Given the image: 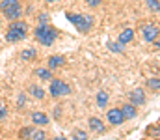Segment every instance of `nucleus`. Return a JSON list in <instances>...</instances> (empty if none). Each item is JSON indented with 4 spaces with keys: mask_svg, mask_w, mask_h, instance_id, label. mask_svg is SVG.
<instances>
[{
    "mask_svg": "<svg viewBox=\"0 0 160 140\" xmlns=\"http://www.w3.org/2000/svg\"><path fill=\"white\" fill-rule=\"evenodd\" d=\"M24 105H26V93L21 92L19 95H17V108H22Z\"/></svg>",
    "mask_w": 160,
    "mask_h": 140,
    "instance_id": "b1692460",
    "label": "nucleus"
},
{
    "mask_svg": "<svg viewBox=\"0 0 160 140\" xmlns=\"http://www.w3.org/2000/svg\"><path fill=\"white\" fill-rule=\"evenodd\" d=\"M28 138H32V140H43V138H47V133H45L41 127L34 125V127H32V131H30V137H28Z\"/></svg>",
    "mask_w": 160,
    "mask_h": 140,
    "instance_id": "f3484780",
    "label": "nucleus"
},
{
    "mask_svg": "<svg viewBox=\"0 0 160 140\" xmlns=\"http://www.w3.org/2000/svg\"><path fill=\"white\" fill-rule=\"evenodd\" d=\"M0 11L4 15V19H8L11 23V21H17L22 17V4H21V0H0Z\"/></svg>",
    "mask_w": 160,
    "mask_h": 140,
    "instance_id": "20e7f679",
    "label": "nucleus"
},
{
    "mask_svg": "<svg viewBox=\"0 0 160 140\" xmlns=\"http://www.w3.org/2000/svg\"><path fill=\"white\" fill-rule=\"evenodd\" d=\"M48 21H50V15H48V13H39V15H38V23H39V24H45V23H48Z\"/></svg>",
    "mask_w": 160,
    "mask_h": 140,
    "instance_id": "393cba45",
    "label": "nucleus"
},
{
    "mask_svg": "<svg viewBox=\"0 0 160 140\" xmlns=\"http://www.w3.org/2000/svg\"><path fill=\"white\" fill-rule=\"evenodd\" d=\"M65 64H67V60H65V56H62V54H52V56H48V60H47V67H50L52 71L63 67Z\"/></svg>",
    "mask_w": 160,
    "mask_h": 140,
    "instance_id": "9d476101",
    "label": "nucleus"
},
{
    "mask_svg": "<svg viewBox=\"0 0 160 140\" xmlns=\"http://www.w3.org/2000/svg\"><path fill=\"white\" fill-rule=\"evenodd\" d=\"M28 93H30L34 99H39V101H41V99H45V90L41 88L39 84H36V82L28 86Z\"/></svg>",
    "mask_w": 160,
    "mask_h": 140,
    "instance_id": "dca6fc26",
    "label": "nucleus"
},
{
    "mask_svg": "<svg viewBox=\"0 0 160 140\" xmlns=\"http://www.w3.org/2000/svg\"><path fill=\"white\" fill-rule=\"evenodd\" d=\"M48 93L58 99V97H65V95H71V86L67 82H63L62 79H52L50 84H48Z\"/></svg>",
    "mask_w": 160,
    "mask_h": 140,
    "instance_id": "39448f33",
    "label": "nucleus"
},
{
    "mask_svg": "<svg viewBox=\"0 0 160 140\" xmlns=\"http://www.w3.org/2000/svg\"><path fill=\"white\" fill-rule=\"evenodd\" d=\"M0 30H2V19H0Z\"/></svg>",
    "mask_w": 160,
    "mask_h": 140,
    "instance_id": "7c9ffc66",
    "label": "nucleus"
},
{
    "mask_svg": "<svg viewBox=\"0 0 160 140\" xmlns=\"http://www.w3.org/2000/svg\"><path fill=\"white\" fill-rule=\"evenodd\" d=\"M38 56V50L34 49V47H28V49H24L22 52H21V58L24 60V62H30V60H34Z\"/></svg>",
    "mask_w": 160,
    "mask_h": 140,
    "instance_id": "a211bd4d",
    "label": "nucleus"
},
{
    "mask_svg": "<svg viewBox=\"0 0 160 140\" xmlns=\"http://www.w3.org/2000/svg\"><path fill=\"white\" fill-rule=\"evenodd\" d=\"M47 4H56V2H60V0H45Z\"/></svg>",
    "mask_w": 160,
    "mask_h": 140,
    "instance_id": "c756f323",
    "label": "nucleus"
},
{
    "mask_svg": "<svg viewBox=\"0 0 160 140\" xmlns=\"http://www.w3.org/2000/svg\"><path fill=\"white\" fill-rule=\"evenodd\" d=\"M6 118H8V106L4 103H0V122L6 120Z\"/></svg>",
    "mask_w": 160,
    "mask_h": 140,
    "instance_id": "a878e982",
    "label": "nucleus"
},
{
    "mask_svg": "<svg viewBox=\"0 0 160 140\" xmlns=\"http://www.w3.org/2000/svg\"><path fill=\"white\" fill-rule=\"evenodd\" d=\"M147 4V9L153 11V13H158L160 11V0H145Z\"/></svg>",
    "mask_w": 160,
    "mask_h": 140,
    "instance_id": "aec40b11",
    "label": "nucleus"
},
{
    "mask_svg": "<svg viewBox=\"0 0 160 140\" xmlns=\"http://www.w3.org/2000/svg\"><path fill=\"white\" fill-rule=\"evenodd\" d=\"M153 45H155V49H160V38H157V39L153 41Z\"/></svg>",
    "mask_w": 160,
    "mask_h": 140,
    "instance_id": "c85d7f7f",
    "label": "nucleus"
},
{
    "mask_svg": "<svg viewBox=\"0 0 160 140\" xmlns=\"http://www.w3.org/2000/svg\"><path fill=\"white\" fill-rule=\"evenodd\" d=\"M95 101H97V106H99V108H106V105H108V101H110V95H108L106 90H99Z\"/></svg>",
    "mask_w": 160,
    "mask_h": 140,
    "instance_id": "2eb2a0df",
    "label": "nucleus"
},
{
    "mask_svg": "<svg viewBox=\"0 0 160 140\" xmlns=\"http://www.w3.org/2000/svg\"><path fill=\"white\" fill-rule=\"evenodd\" d=\"M121 112H123L125 120H134V118L138 116V106L128 101V103H125V105L121 106Z\"/></svg>",
    "mask_w": 160,
    "mask_h": 140,
    "instance_id": "f8f14e48",
    "label": "nucleus"
},
{
    "mask_svg": "<svg viewBox=\"0 0 160 140\" xmlns=\"http://www.w3.org/2000/svg\"><path fill=\"white\" fill-rule=\"evenodd\" d=\"M34 38H36V41L39 45L50 47V45H54V41L58 39V30L52 24H48V23H45V24L38 23V26L34 28Z\"/></svg>",
    "mask_w": 160,
    "mask_h": 140,
    "instance_id": "f03ea898",
    "label": "nucleus"
},
{
    "mask_svg": "<svg viewBox=\"0 0 160 140\" xmlns=\"http://www.w3.org/2000/svg\"><path fill=\"white\" fill-rule=\"evenodd\" d=\"M140 36H142L143 43H153L157 38H160V28L157 24H153V23L143 24V26L140 28Z\"/></svg>",
    "mask_w": 160,
    "mask_h": 140,
    "instance_id": "423d86ee",
    "label": "nucleus"
},
{
    "mask_svg": "<svg viewBox=\"0 0 160 140\" xmlns=\"http://www.w3.org/2000/svg\"><path fill=\"white\" fill-rule=\"evenodd\" d=\"M32 127H34V125H28V127H22V129H19V138H28V137H30V131H32Z\"/></svg>",
    "mask_w": 160,
    "mask_h": 140,
    "instance_id": "5701e85b",
    "label": "nucleus"
},
{
    "mask_svg": "<svg viewBox=\"0 0 160 140\" xmlns=\"http://www.w3.org/2000/svg\"><path fill=\"white\" fill-rule=\"evenodd\" d=\"M128 101L132 105H136V106H143L145 101H147V97H145V93H143L142 88H136V90H132V92L128 93Z\"/></svg>",
    "mask_w": 160,
    "mask_h": 140,
    "instance_id": "1a4fd4ad",
    "label": "nucleus"
},
{
    "mask_svg": "<svg viewBox=\"0 0 160 140\" xmlns=\"http://www.w3.org/2000/svg\"><path fill=\"white\" fill-rule=\"evenodd\" d=\"M134 34H136V32H134L132 28H123V30H121V34H119V38H118V41H119L121 45L127 47L132 39H134Z\"/></svg>",
    "mask_w": 160,
    "mask_h": 140,
    "instance_id": "ddd939ff",
    "label": "nucleus"
},
{
    "mask_svg": "<svg viewBox=\"0 0 160 140\" xmlns=\"http://www.w3.org/2000/svg\"><path fill=\"white\" fill-rule=\"evenodd\" d=\"M145 84H147V88L151 92H160V79L158 77H149Z\"/></svg>",
    "mask_w": 160,
    "mask_h": 140,
    "instance_id": "6ab92c4d",
    "label": "nucleus"
},
{
    "mask_svg": "<svg viewBox=\"0 0 160 140\" xmlns=\"http://www.w3.org/2000/svg\"><path fill=\"white\" fill-rule=\"evenodd\" d=\"M88 129H89L91 133H95V135H104V133H106L104 122H102L101 118H97V116H89V118H88Z\"/></svg>",
    "mask_w": 160,
    "mask_h": 140,
    "instance_id": "6e6552de",
    "label": "nucleus"
},
{
    "mask_svg": "<svg viewBox=\"0 0 160 140\" xmlns=\"http://www.w3.org/2000/svg\"><path fill=\"white\" fill-rule=\"evenodd\" d=\"M30 34V28H28V23L22 21V19H17V21H11L8 30H6V41L8 43H19L22 39H26Z\"/></svg>",
    "mask_w": 160,
    "mask_h": 140,
    "instance_id": "f257e3e1",
    "label": "nucleus"
},
{
    "mask_svg": "<svg viewBox=\"0 0 160 140\" xmlns=\"http://www.w3.org/2000/svg\"><path fill=\"white\" fill-rule=\"evenodd\" d=\"M67 21L78 30L80 34H88L91 28H93V17L91 15H84V13H73V11H67L65 13Z\"/></svg>",
    "mask_w": 160,
    "mask_h": 140,
    "instance_id": "7ed1b4c3",
    "label": "nucleus"
},
{
    "mask_svg": "<svg viewBox=\"0 0 160 140\" xmlns=\"http://www.w3.org/2000/svg\"><path fill=\"white\" fill-rule=\"evenodd\" d=\"M62 114V106H56V112H54V118H60Z\"/></svg>",
    "mask_w": 160,
    "mask_h": 140,
    "instance_id": "cd10ccee",
    "label": "nucleus"
},
{
    "mask_svg": "<svg viewBox=\"0 0 160 140\" xmlns=\"http://www.w3.org/2000/svg\"><path fill=\"white\" fill-rule=\"evenodd\" d=\"M106 120H108V123H110L112 127H119V125H123V123L127 122L125 116H123V112H121V106L119 108H108Z\"/></svg>",
    "mask_w": 160,
    "mask_h": 140,
    "instance_id": "0eeeda50",
    "label": "nucleus"
},
{
    "mask_svg": "<svg viewBox=\"0 0 160 140\" xmlns=\"http://www.w3.org/2000/svg\"><path fill=\"white\" fill-rule=\"evenodd\" d=\"M34 75H36L39 80H47V82H50V80L54 79V75H52V69H50V67H38V69L34 71Z\"/></svg>",
    "mask_w": 160,
    "mask_h": 140,
    "instance_id": "4468645a",
    "label": "nucleus"
},
{
    "mask_svg": "<svg viewBox=\"0 0 160 140\" xmlns=\"http://www.w3.org/2000/svg\"><path fill=\"white\" fill-rule=\"evenodd\" d=\"M30 120H32V123H34V125H38V127H47V125L50 123V120H48V116H47L45 112H39V110H36V112H32V116H30Z\"/></svg>",
    "mask_w": 160,
    "mask_h": 140,
    "instance_id": "9b49d317",
    "label": "nucleus"
},
{
    "mask_svg": "<svg viewBox=\"0 0 160 140\" xmlns=\"http://www.w3.org/2000/svg\"><path fill=\"white\" fill-rule=\"evenodd\" d=\"M73 138H77V140H86V138H88V133H86L84 129H75V131H73Z\"/></svg>",
    "mask_w": 160,
    "mask_h": 140,
    "instance_id": "4be33fe9",
    "label": "nucleus"
},
{
    "mask_svg": "<svg viewBox=\"0 0 160 140\" xmlns=\"http://www.w3.org/2000/svg\"><path fill=\"white\" fill-rule=\"evenodd\" d=\"M86 4H88L89 8H99V6L102 4V0H86Z\"/></svg>",
    "mask_w": 160,
    "mask_h": 140,
    "instance_id": "bb28decb",
    "label": "nucleus"
},
{
    "mask_svg": "<svg viewBox=\"0 0 160 140\" xmlns=\"http://www.w3.org/2000/svg\"><path fill=\"white\" fill-rule=\"evenodd\" d=\"M106 47H108L112 52H116V54H121V52L125 50V45H121L119 41H118V43H114V41H108V45H106Z\"/></svg>",
    "mask_w": 160,
    "mask_h": 140,
    "instance_id": "412c9836",
    "label": "nucleus"
}]
</instances>
